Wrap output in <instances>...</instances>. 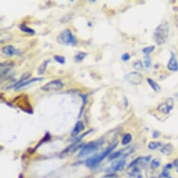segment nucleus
Returning a JSON list of instances; mask_svg holds the SVG:
<instances>
[{"instance_id":"obj_1","label":"nucleus","mask_w":178,"mask_h":178,"mask_svg":"<svg viewBox=\"0 0 178 178\" xmlns=\"http://www.w3.org/2000/svg\"><path fill=\"white\" fill-rule=\"evenodd\" d=\"M169 32V25L168 22L164 21L159 24L155 29L154 33V39L159 46L163 45L167 40Z\"/></svg>"},{"instance_id":"obj_2","label":"nucleus","mask_w":178,"mask_h":178,"mask_svg":"<svg viewBox=\"0 0 178 178\" xmlns=\"http://www.w3.org/2000/svg\"><path fill=\"white\" fill-rule=\"evenodd\" d=\"M117 142H115V143L110 145V147H108L106 149H105L102 153L94 155L93 157H92L89 159H87V162H86V165H87V166H89V167H93V166H96L99 163L102 162L107 156L110 154V153L117 147Z\"/></svg>"},{"instance_id":"obj_3","label":"nucleus","mask_w":178,"mask_h":178,"mask_svg":"<svg viewBox=\"0 0 178 178\" xmlns=\"http://www.w3.org/2000/svg\"><path fill=\"white\" fill-rule=\"evenodd\" d=\"M57 42L66 46H76L78 44V40L76 36L73 34L72 31L70 29H67L61 32L57 36Z\"/></svg>"},{"instance_id":"obj_4","label":"nucleus","mask_w":178,"mask_h":178,"mask_svg":"<svg viewBox=\"0 0 178 178\" xmlns=\"http://www.w3.org/2000/svg\"><path fill=\"white\" fill-rule=\"evenodd\" d=\"M99 144V142H90L89 143L86 144L82 147V149H80V152L78 154V157L79 158H83L89 155L94 152L97 151L98 149Z\"/></svg>"},{"instance_id":"obj_5","label":"nucleus","mask_w":178,"mask_h":178,"mask_svg":"<svg viewBox=\"0 0 178 178\" xmlns=\"http://www.w3.org/2000/svg\"><path fill=\"white\" fill-rule=\"evenodd\" d=\"M64 87L63 82L60 80H54L52 81L48 82L46 85L41 87V90L45 92H50V91H57L60 90Z\"/></svg>"},{"instance_id":"obj_6","label":"nucleus","mask_w":178,"mask_h":178,"mask_svg":"<svg viewBox=\"0 0 178 178\" xmlns=\"http://www.w3.org/2000/svg\"><path fill=\"white\" fill-rule=\"evenodd\" d=\"M125 80L130 82L132 85H138L142 83V80H143V76L138 71H134V72H131L127 74L125 76Z\"/></svg>"},{"instance_id":"obj_7","label":"nucleus","mask_w":178,"mask_h":178,"mask_svg":"<svg viewBox=\"0 0 178 178\" xmlns=\"http://www.w3.org/2000/svg\"><path fill=\"white\" fill-rule=\"evenodd\" d=\"M174 106V100L172 98H168L166 102L164 104H161L157 107V110L159 112H162L164 114H168L170 110L173 108Z\"/></svg>"},{"instance_id":"obj_8","label":"nucleus","mask_w":178,"mask_h":178,"mask_svg":"<svg viewBox=\"0 0 178 178\" xmlns=\"http://www.w3.org/2000/svg\"><path fill=\"white\" fill-rule=\"evenodd\" d=\"M14 66V63L11 61H5L1 63V79L2 80L4 78L8 75Z\"/></svg>"},{"instance_id":"obj_9","label":"nucleus","mask_w":178,"mask_h":178,"mask_svg":"<svg viewBox=\"0 0 178 178\" xmlns=\"http://www.w3.org/2000/svg\"><path fill=\"white\" fill-rule=\"evenodd\" d=\"M170 54H171V56H170V59L168 63L167 67L168 70L171 71H178V63L177 59H176L175 55L174 52L172 51L170 52Z\"/></svg>"},{"instance_id":"obj_10","label":"nucleus","mask_w":178,"mask_h":178,"mask_svg":"<svg viewBox=\"0 0 178 178\" xmlns=\"http://www.w3.org/2000/svg\"><path fill=\"white\" fill-rule=\"evenodd\" d=\"M1 51L5 55L9 56V57H12V56L16 55L18 52V50L14 46H11V45H8V46L3 47Z\"/></svg>"},{"instance_id":"obj_11","label":"nucleus","mask_w":178,"mask_h":178,"mask_svg":"<svg viewBox=\"0 0 178 178\" xmlns=\"http://www.w3.org/2000/svg\"><path fill=\"white\" fill-rule=\"evenodd\" d=\"M125 165H126V161L125 160L115 161L112 164V169L115 172L122 171L124 168Z\"/></svg>"},{"instance_id":"obj_12","label":"nucleus","mask_w":178,"mask_h":178,"mask_svg":"<svg viewBox=\"0 0 178 178\" xmlns=\"http://www.w3.org/2000/svg\"><path fill=\"white\" fill-rule=\"evenodd\" d=\"M84 129H85V126H84L83 122H82V121L77 122L74 129H73L72 132H71V136H73V137L76 136L77 135L79 134L82 131H83Z\"/></svg>"},{"instance_id":"obj_13","label":"nucleus","mask_w":178,"mask_h":178,"mask_svg":"<svg viewBox=\"0 0 178 178\" xmlns=\"http://www.w3.org/2000/svg\"><path fill=\"white\" fill-rule=\"evenodd\" d=\"M44 78H39V77H38V78H31V79L30 80H26V81L23 82L22 83L20 84V85H19L18 86V87H16V88H15V89H21V88L25 87V86H27L29 85H30V84L33 83V82H39V81H42V80H44Z\"/></svg>"},{"instance_id":"obj_14","label":"nucleus","mask_w":178,"mask_h":178,"mask_svg":"<svg viewBox=\"0 0 178 178\" xmlns=\"http://www.w3.org/2000/svg\"><path fill=\"white\" fill-rule=\"evenodd\" d=\"M173 150V145H172L170 143H168L166 144V145H164V147L161 148L160 152L165 155H170V154L172 153Z\"/></svg>"},{"instance_id":"obj_15","label":"nucleus","mask_w":178,"mask_h":178,"mask_svg":"<svg viewBox=\"0 0 178 178\" xmlns=\"http://www.w3.org/2000/svg\"><path fill=\"white\" fill-rule=\"evenodd\" d=\"M50 62V59H46V60L42 62V64L39 66V69H38V74L39 75H42L45 73V71L46 70L47 66L48 64Z\"/></svg>"},{"instance_id":"obj_16","label":"nucleus","mask_w":178,"mask_h":178,"mask_svg":"<svg viewBox=\"0 0 178 178\" xmlns=\"http://www.w3.org/2000/svg\"><path fill=\"white\" fill-rule=\"evenodd\" d=\"M19 29L21 30L22 31L25 33H27L29 34H35V30L33 29L32 28L29 27L28 26H27L25 24H21V25H19Z\"/></svg>"},{"instance_id":"obj_17","label":"nucleus","mask_w":178,"mask_h":178,"mask_svg":"<svg viewBox=\"0 0 178 178\" xmlns=\"http://www.w3.org/2000/svg\"><path fill=\"white\" fill-rule=\"evenodd\" d=\"M148 84H149V85H150V87H152V89H153L154 91L156 92H158L161 90V87L159 86L158 84L156 82L154 81L152 79H151V78H147V79Z\"/></svg>"},{"instance_id":"obj_18","label":"nucleus","mask_w":178,"mask_h":178,"mask_svg":"<svg viewBox=\"0 0 178 178\" xmlns=\"http://www.w3.org/2000/svg\"><path fill=\"white\" fill-rule=\"evenodd\" d=\"M127 149H121V150L117 151L115 152L110 154L109 155V160L112 161V160H114V159L119 158V157H121L122 155L124 154V152Z\"/></svg>"},{"instance_id":"obj_19","label":"nucleus","mask_w":178,"mask_h":178,"mask_svg":"<svg viewBox=\"0 0 178 178\" xmlns=\"http://www.w3.org/2000/svg\"><path fill=\"white\" fill-rule=\"evenodd\" d=\"M162 143L161 142H155V141H152L149 142L147 145V147L149 148L151 150H154V149H158L159 147H162Z\"/></svg>"},{"instance_id":"obj_20","label":"nucleus","mask_w":178,"mask_h":178,"mask_svg":"<svg viewBox=\"0 0 178 178\" xmlns=\"http://www.w3.org/2000/svg\"><path fill=\"white\" fill-rule=\"evenodd\" d=\"M87 55V52H80L75 55L74 60L77 61V62H80V61H82V60H83Z\"/></svg>"},{"instance_id":"obj_21","label":"nucleus","mask_w":178,"mask_h":178,"mask_svg":"<svg viewBox=\"0 0 178 178\" xmlns=\"http://www.w3.org/2000/svg\"><path fill=\"white\" fill-rule=\"evenodd\" d=\"M132 140V136L130 134H126L123 136L122 139V144L123 145H127L129 144Z\"/></svg>"},{"instance_id":"obj_22","label":"nucleus","mask_w":178,"mask_h":178,"mask_svg":"<svg viewBox=\"0 0 178 178\" xmlns=\"http://www.w3.org/2000/svg\"><path fill=\"white\" fill-rule=\"evenodd\" d=\"M80 97H82V104L81 106V108H80V113H79V116L78 117H80L82 115V112L84 111V109H85V107L87 104V95H80Z\"/></svg>"},{"instance_id":"obj_23","label":"nucleus","mask_w":178,"mask_h":178,"mask_svg":"<svg viewBox=\"0 0 178 178\" xmlns=\"http://www.w3.org/2000/svg\"><path fill=\"white\" fill-rule=\"evenodd\" d=\"M133 67L137 71H140L143 69V64H142V61L140 60L136 61L133 63Z\"/></svg>"},{"instance_id":"obj_24","label":"nucleus","mask_w":178,"mask_h":178,"mask_svg":"<svg viewBox=\"0 0 178 178\" xmlns=\"http://www.w3.org/2000/svg\"><path fill=\"white\" fill-rule=\"evenodd\" d=\"M155 49V46H147L145 47V48H144L143 49H142V52H143L144 54H145L146 55H148L149 54H150L152 52H153L154 50Z\"/></svg>"},{"instance_id":"obj_25","label":"nucleus","mask_w":178,"mask_h":178,"mask_svg":"<svg viewBox=\"0 0 178 178\" xmlns=\"http://www.w3.org/2000/svg\"><path fill=\"white\" fill-rule=\"evenodd\" d=\"M54 59H55L57 62L61 64H64L65 63V61H66V59H65V58L63 56L57 55L54 56Z\"/></svg>"},{"instance_id":"obj_26","label":"nucleus","mask_w":178,"mask_h":178,"mask_svg":"<svg viewBox=\"0 0 178 178\" xmlns=\"http://www.w3.org/2000/svg\"><path fill=\"white\" fill-rule=\"evenodd\" d=\"M142 158L143 157H138V158H136V159H134L133 162L131 163L130 164H129V168H132V167H134L135 166H136L137 165L138 163H140V162H142Z\"/></svg>"},{"instance_id":"obj_27","label":"nucleus","mask_w":178,"mask_h":178,"mask_svg":"<svg viewBox=\"0 0 178 178\" xmlns=\"http://www.w3.org/2000/svg\"><path fill=\"white\" fill-rule=\"evenodd\" d=\"M160 165H161V163H160V162H159V159H153V160H152V162H151L152 168H157L160 166Z\"/></svg>"},{"instance_id":"obj_28","label":"nucleus","mask_w":178,"mask_h":178,"mask_svg":"<svg viewBox=\"0 0 178 178\" xmlns=\"http://www.w3.org/2000/svg\"><path fill=\"white\" fill-rule=\"evenodd\" d=\"M144 64L146 68H149L151 66V60L149 57H148V55H146L145 57V60H144Z\"/></svg>"},{"instance_id":"obj_29","label":"nucleus","mask_w":178,"mask_h":178,"mask_svg":"<svg viewBox=\"0 0 178 178\" xmlns=\"http://www.w3.org/2000/svg\"><path fill=\"white\" fill-rule=\"evenodd\" d=\"M130 58H131V56H130V55H129V53L123 54V55H122V57H121L122 60L123 61H129V59H130Z\"/></svg>"},{"instance_id":"obj_30","label":"nucleus","mask_w":178,"mask_h":178,"mask_svg":"<svg viewBox=\"0 0 178 178\" xmlns=\"http://www.w3.org/2000/svg\"><path fill=\"white\" fill-rule=\"evenodd\" d=\"M162 175L164 176V177H166V178H168V177H169V174H168V171H167V170H166V169H165V170H163Z\"/></svg>"},{"instance_id":"obj_31","label":"nucleus","mask_w":178,"mask_h":178,"mask_svg":"<svg viewBox=\"0 0 178 178\" xmlns=\"http://www.w3.org/2000/svg\"><path fill=\"white\" fill-rule=\"evenodd\" d=\"M173 167V164H168L165 166V169L168 170V169H171Z\"/></svg>"},{"instance_id":"obj_32","label":"nucleus","mask_w":178,"mask_h":178,"mask_svg":"<svg viewBox=\"0 0 178 178\" xmlns=\"http://www.w3.org/2000/svg\"><path fill=\"white\" fill-rule=\"evenodd\" d=\"M173 166H175V167H177L178 168V159H176L174 160Z\"/></svg>"},{"instance_id":"obj_33","label":"nucleus","mask_w":178,"mask_h":178,"mask_svg":"<svg viewBox=\"0 0 178 178\" xmlns=\"http://www.w3.org/2000/svg\"><path fill=\"white\" fill-rule=\"evenodd\" d=\"M159 135H160V134H159V132H154L153 133V137H154V138H157L158 137V136H159Z\"/></svg>"},{"instance_id":"obj_34","label":"nucleus","mask_w":178,"mask_h":178,"mask_svg":"<svg viewBox=\"0 0 178 178\" xmlns=\"http://www.w3.org/2000/svg\"><path fill=\"white\" fill-rule=\"evenodd\" d=\"M124 105L126 107L128 106V100H127L126 97H124Z\"/></svg>"},{"instance_id":"obj_35","label":"nucleus","mask_w":178,"mask_h":178,"mask_svg":"<svg viewBox=\"0 0 178 178\" xmlns=\"http://www.w3.org/2000/svg\"><path fill=\"white\" fill-rule=\"evenodd\" d=\"M87 25H89V27H92V25L91 22H88V23H87Z\"/></svg>"},{"instance_id":"obj_36","label":"nucleus","mask_w":178,"mask_h":178,"mask_svg":"<svg viewBox=\"0 0 178 178\" xmlns=\"http://www.w3.org/2000/svg\"><path fill=\"white\" fill-rule=\"evenodd\" d=\"M175 96H176V97H177V98H178V93H177V94H175Z\"/></svg>"},{"instance_id":"obj_37","label":"nucleus","mask_w":178,"mask_h":178,"mask_svg":"<svg viewBox=\"0 0 178 178\" xmlns=\"http://www.w3.org/2000/svg\"><path fill=\"white\" fill-rule=\"evenodd\" d=\"M177 173H178V169H177Z\"/></svg>"}]
</instances>
